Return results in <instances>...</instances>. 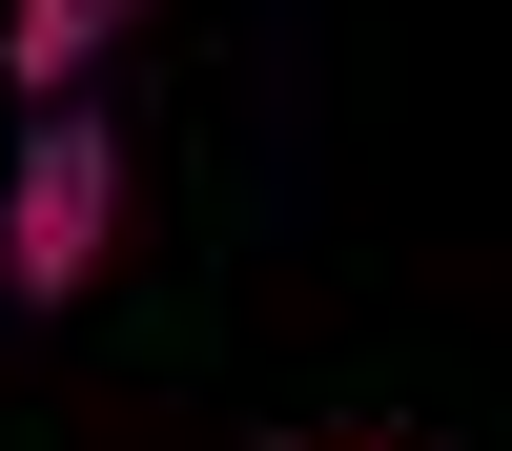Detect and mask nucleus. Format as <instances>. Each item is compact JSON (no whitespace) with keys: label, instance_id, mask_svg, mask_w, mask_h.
I'll use <instances>...</instances> for the list:
<instances>
[{"label":"nucleus","instance_id":"obj_1","mask_svg":"<svg viewBox=\"0 0 512 451\" xmlns=\"http://www.w3.org/2000/svg\"><path fill=\"white\" fill-rule=\"evenodd\" d=\"M103 246H123V123L62 82V103L21 123V164H0V287H21V308H82Z\"/></svg>","mask_w":512,"mask_h":451},{"label":"nucleus","instance_id":"obj_2","mask_svg":"<svg viewBox=\"0 0 512 451\" xmlns=\"http://www.w3.org/2000/svg\"><path fill=\"white\" fill-rule=\"evenodd\" d=\"M82 62H103V0H0V82L21 103H62Z\"/></svg>","mask_w":512,"mask_h":451},{"label":"nucleus","instance_id":"obj_3","mask_svg":"<svg viewBox=\"0 0 512 451\" xmlns=\"http://www.w3.org/2000/svg\"><path fill=\"white\" fill-rule=\"evenodd\" d=\"M103 21H144V0H103Z\"/></svg>","mask_w":512,"mask_h":451}]
</instances>
